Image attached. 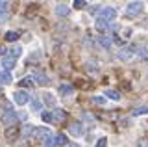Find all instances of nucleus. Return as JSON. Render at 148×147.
Listing matches in <instances>:
<instances>
[{
	"instance_id": "obj_1",
	"label": "nucleus",
	"mask_w": 148,
	"mask_h": 147,
	"mask_svg": "<svg viewBox=\"0 0 148 147\" xmlns=\"http://www.w3.org/2000/svg\"><path fill=\"white\" fill-rule=\"evenodd\" d=\"M115 17H117V11H115L113 8H102L98 11V17H96V19L104 21V22H111V21H115Z\"/></svg>"
},
{
	"instance_id": "obj_2",
	"label": "nucleus",
	"mask_w": 148,
	"mask_h": 147,
	"mask_svg": "<svg viewBox=\"0 0 148 147\" xmlns=\"http://www.w3.org/2000/svg\"><path fill=\"white\" fill-rule=\"evenodd\" d=\"M13 101H15V104H18V106H24V104L30 103V93L26 89H18L13 93Z\"/></svg>"
},
{
	"instance_id": "obj_3",
	"label": "nucleus",
	"mask_w": 148,
	"mask_h": 147,
	"mask_svg": "<svg viewBox=\"0 0 148 147\" xmlns=\"http://www.w3.org/2000/svg\"><path fill=\"white\" fill-rule=\"evenodd\" d=\"M17 119H18V116L15 114V110H6V112L2 114V123H4L8 128H9V127H15Z\"/></svg>"
},
{
	"instance_id": "obj_4",
	"label": "nucleus",
	"mask_w": 148,
	"mask_h": 147,
	"mask_svg": "<svg viewBox=\"0 0 148 147\" xmlns=\"http://www.w3.org/2000/svg\"><path fill=\"white\" fill-rule=\"evenodd\" d=\"M54 134L50 132V128H45V127H39V128H34V138L35 140H41L45 144L48 138H52Z\"/></svg>"
},
{
	"instance_id": "obj_5",
	"label": "nucleus",
	"mask_w": 148,
	"mask_h": 147,
	"mask_svg": "<svg viewBox=\"0 0 148 147\" xmlns=\"http://www.w3.org/2000/svg\"><path fill=\"white\" fill-rule=\"evenodd\" d=\"M30 76L34 78V84H37V86H48L50 84V78L45 75L43 71H34Z\"/></svg>"
},
{
	"instance_id": "obj_6",
	"label": "nucleus",
	"mask_w": 148,
	"mask_h": 147,
	"mask_svg": "<svg viewBox=\"0 0 148 147\" xmlns=\"http://www.w3.org/2000/svg\"><path fill=\"white\" fill-rule=\"evenodd\" d=\"M137 54V50H135V47H124V49H120L119 50V60H122V62H128V60H132L133 56Z\"/></svg>"
},
{
	"instance_id": "obj_7",
	"label": "nucleus",
	"mask_w": 148,
	"mask_h": 147,
	"mask_svg": "<svg viewBox=\"0 0 148 147\" xmlns=\"http://www.w3.org/2000/svg\"><path fill=\"white\" fill-rule=\"evenodd\" d=\"M143 8H145V4L143 2H130L128 6H126V13L130 17L132 15H139V13L143 11Z\"/></svg>"
},
{
	"instance_id": "obj_8",
	"label": "nucleus",
	"mask_w": 148,
	"mask_h": 147,
	"mask_svg": "<svg viewBox=\"0 0 148 147\" xmlns=\"http://www.w3.org/2000/svg\"><path fill=\"white\" fill-rule=\"evenodd\" d=\"M43 103H45V106H48V108H56V104H58V99H56L54 93L46 91V93L43 95Z\"/></svg>"
},
{
	"instance_id": "obj_9",
	"label": "nucleus",
	"mask_w": 148,
	"mask_h": 147,
	"mask_svg": "<svg viewBox=\"0 0 148 147\" xmlns=\"http://www.w3.org/2000/svg\"><path fill=\"white\" fill-rule=\"evenodd\" d=\"M56 15L58 17H69V13H71V6H67V4H58V6L54 8Z\"/></svg>"
},
{
	"instance_id": "obj_10",
	"label": "nucleus",
	"mask_w": 148,
	"mask_h": 147,
	"mask_svg": "<svg viewBox=\"0 0 148 147\" xmlns=\"http://www.w3.org/2000/svg\"><path fill=\"white\" fill-rule=\"evenodd\" d=\"M52 117H54V123H63L65 119H67V112L61 108H56L52 112Z\"/></svg>"
},
{
	"instance_id": "obj_11",
	"label": "nucleus",
	"mask_w": 148,
	"mask_h": 147,
	"mask_svg": "<svg viewBox=\"0 0 148 147\" xmlns=\"http://www.w3.org/2000/svg\"><path fill=\"white\" fill-rule=\"evenodd\" d=\"M2 65H4V71H8V73H9L13 67L17 65V60H15V58H11V56H6V58L2 60Z\"/></svg>"
},
{
	"instance_id": "obj_12",
	"label": "nucleus",
	"mask_w": 148,
	"mask_h": 147,
	"mask_svg": "<svg viewBox=\"0 0 148 147\" xmlns=\"http://www.w3.org/2000/svg\"><path fill=\"white\" fill-rule=\"evenodd\" d=\"M17 138H18V128L17 127H9L6 130V140L8 141H15Z\"/></svg>"
},
{
	"instance_id": "obj_13",
	"label": "nucleus",
	"mask_w": 148,
	"mask_h": 147,
	"mask_svg": "<svg viewBox=\"0 0 148 147\" xmlns=\"http://www.w3.org/2000/svg\"><path fill=\"white\" fill-rule=\"evenodd\" d=\"M104 97L106 99H111V101H120V93H119L117 89L108 88V89H104Z\"/></svg>"
},
{
	"instance_id": "obj_14",
	"label": "nucleus",
	"mask_w": 148,
	"mask_h": 147,
	"mask_svg": "<svg viewBox=\"0 0 148 147\" xmlns=\"http://www.w3.org/2000/svg\"><path fill=\"white\" fill-rule=\"evenodd\" d=\"M98 45H100L102 49L109 50V49H111V39H109V35H98Z\"/></svg>"
},
{
	"instance_id": "obj_15",
	"label": "nucleus",
	"mask_w": 148,
	"mask_h": 147,
	"mask_svg": "<svg viewBox=\"0 0 148 147\" xmlns=\"http://www.w3.org/2000/svg\"><path fill=\"white\" fill-rule=\"evenodd\" d=\"M18 37H21V35H18V32H17V30H8V32H6V35H4V39L9 41V43H15Z\"/></svg>"
},
{
	"instance_id": "obj_16",
	"label": "nucleus",
	"mask_w": 148,
	"mask_h": 147,
	"mask_svg": "<svg viewBox=\"0 0 148 147\" xmlns=\"http://www.w3.org/2000/svg\"><path fill=\"white\" fill-rule=\"evenodd\" d=\"M11 75H9L8 71H0V86H8V84H11Z\"/></svg>"
},
{
	"instance_id": "obj_17",
	"label": "nucleus",
	"mask_w": 148,
	"mask_h": 147,
	"mask_svg": "<svg viewBox=\"0 0 148 147\" xmlns=\"http://www.w3.org/2000/svg\"><path fill=\"white\" fill-rule=\"evenodd\" d=\"M95 28L100 32V34H106V32L109 30V22H104V21H98L96 19V22H95Z\"/></svg>"
},
{
	"instance_id": "obj_18",
	"label": "nucleus",
	"mask_w": 148,
	"mask_h": 147,
	"mask_svg": "<svg viewBox=\"0 0 148 147\" xmlns=\"http://www.w3.org/2000/svg\"><path fill=\"white\" fill-rule=\"evenodd\" d=\"M69 132L74 136H82L83 134V128H82V123H74V125L69 127Z\"/></svg>"
},
{
	"instance_id": "obj_19",
	"label": "nucleus",
	"mask_w": 148,
	"mask_h": 147,
	"mask_svg": "<svg viewBox=\"0 0 148 147\" xmlns=\"http://www.w3.org/2000/svg\"><path fill=\"white\" fill-rule=\"evenodd\" d=\"M59 95H63V97H67V95H72V91H74V88L72 86H69V84H61L59 86Z\"/></svg>"
},
{
	"instance_id": "obj_20",
	"label": "nucleus",
	"mask_w": 148,
	"mask_h": 147,
	"mask_svg": "<svg viewBox=\"0 0 148 147\" xmlns=\"http://www.w3.org/2000/svg\"><path fill=\"white\" fill-rule=\"evenodd\" d=\"M41 108H43V103L39 99H30V110L32 112H39Z\"/></svg>"
},
{
	"instance_id": "obj_21",
	"label": "nucleus",
	"mask_w": 148,
	"mask_h": 147,
	"mask_svg": "<svg viewBox=\"0 0 148 147\" xmlns=\"http://www.w3.org/2000/svg\"><path fill=\"white\" fill-rule=\"evenodd\" d=\"M21 54H22V47H21V45H15V47H11V49H9V56H11V58H18V56H21Z\"/></svg>"
},
{
	"instance_id": "obj_22",
	"label": "nucleus",
	"mask_w": 148,
	"mask_h": 147,
	"mask_svg": "<svg viewBox=\"0 0 148 147\" xmlns=\"http://www.w3.org/2000/svg\"><path fill=\"white\" fill-rule=\"evenodd\" d=\"M56 145H58V147H67L69 145L67 136H65V134H58V136H56Z\"/></svg>"
},
{
	"instance_id": "obj_23",
	"label": "nucleus",
	"mask_w": 148,
	"mask_h": 147,
	"mask_svg": "<svg viewBox=\"0 0 148 147\" xmlns=\"http://www.w3.org/2000/svg\"><path fill=\"white\" fill-rule=\"evenodd\" d=\"M18 86H21V88H32V86H34V78H32V76H24L22 80H18Z\"/></svg>"
},
{
	"instance_id": "obj_24",
	"label": "nucleus",
	"mask_w": 148,
	"mask_h": 147,
	"mask_svg": "<svg viewBox=\"0 0 148 147\" xmlns=\"http://www.w3.org/2000/svg\"><path fill=\"white\" fill-rule=\"evenodd\" d=\"M91 101H92L95 104H100V106H104V104L108 103V99H106L104 95H92V97H91Z\"/></svg>"
},
{
	"instance_id": "obj_25",
	"label": "nucleus",
	"mask_w": 148,
	"mask_h": 147,
	"mask_svg": "<svg viewBox=\"0 0 148 147\" xmlns=\"http://www.w3.org/2000/svg\"><path fill=\"white\" fill-rule=\"evenodd\" d=\"M41 119H43V123H54V117H52V112H50V110H45V112L41 114Z\"/></svg>"
},
{
	"instance_id": "obj_26",
	"label": "nucleus",
	"mask_w": 148,
	"mask_h": 147,
	"mask_svg": "<svg viewBox=\"0 0 148 147\" xmlns=\"http://www.w3.org/2000/svg\"><path fill=\"white\" fill-rule=\"evenodd\" d=\"M145 114H148V106H139L133 110V117H137V116H145Z\"/></svg>"
},
{
	"instance_id": "obj_27",
	"label": "nucleus",
	"mask_w": 148,
	"mask_h": 147,
	"mask_svg": "<svg viewBox=\"0 0 148 147\" xmlns=\"http://www.w3.org/2000/svg\"><path fill=\"white\" fill-rule=\"evenodd\" d=\"M22 136H24V138H30V136H34V127H32V125H24Z\"/></svg>"
},
{
	"instance_id": "obj_28",
	"label": "nucleus",
	"mask_w": 148,
	"mask_h": 147,
	"mask_svg": "<svg viewBox=\"0 0 148 147\" xmlns=\"http://www.w3.org/2000/svg\"><path fill=\"white\" fill-rule=\"evenodd\" d=\"M76 10H83V8L87 6V2H83V0H74V4H72Z\"/></svg>"
},
{
	"instance_id": "obj_29",
	"label": "nucleus",
	"mask_w": 148,
	"mask_h": 147,
	"mask_svg": "<svg viewBox=\"0 0 148 147\" xmlns=\"http://www.w3.org/2000/svg\"><path fill=\"white\" fill-rule=\"evenodd\" d=\"M45 147H56V136H52V138H48V140L43 144Z\"/></svg>"
},
{
	"instance_id": "obj_30",
	"label": "nucleus",
	"mask_w": 148,
	"mask_h": 147,
	"mask_svg": "<svg viewBox=\"0 0 148 147\" xmlns=\"http://www.w3.org/2000/svg\"><path fill=\"white\" fill-rule=\"evenodd\" d=\"M96 147H108V138H98V141H96Z\"/></svg>"
},
{
	"instance_id": "obj_31",
	"label": "nucleus",
	"mask_w": 148,
	"mask_h": 147,
	"mask_svg": "<svg viewBox=\"0 0 148 147\" xmlns=\"http://www.w3.org/2000/svg\"><path fill=\"white\" fill-rule=\"evenodd\" d=\"M89 69H91L92 73L98 71V67H96V62H87V71H89Z\"/></svg>"
},
{
	"instance_id": "obj_32",
	"label": "nucleus",
	"mask_w": 148,
	"mask_h": 147,
	"mask_svg": "<svg viewBox=\"0 0 148 147\" xmlns=\"http://www.w3.org/2000/svg\"><path fill=\"white\" fill-rule=\"evenodd\" d=\"M9 8V2H0V13H6Z\"/></svg>"
},
{
	"instance_id": "obj_33",
	"label": "nucleus",
	"mask_w": 148,
	"mask_h": 147,
	"mask_svg": "<svg viewBox=\"0 0 148 147\" xmlns=\"http://www.w3.org/2000/svg\"><path fill=\"white\" fill-rule=\"evenodd\" d=\"M0 56H4V58L8 56V49H6V47H2V45H0Z\"/></svg>"
},
{
	"instance_id": "obj_34",
	"label": "nucleus",
	"mask_w": 148,
	"mask_h": 147,
	"mask_svg": "<svg viewBox=\"0 0 148 147\" xmlns=\"http://www.w3.org/2000/svg\"><path fill=\"white\" fill-rule=\"evenodd\" d=\"M67 147H80V145H78V144H69Z\"/></svg>"
},
{
	"instance_id": "obj_35",
	"label": "nucleus",
	"mask_w": 148,
	"mask_h": 147,
	"mask_svg": "<svg viewBox=\"0 0 148 147\" xmlns=\"http://www.w3.org/2000/svg\"><path fill=\"white\" fill-rule=\"evenodd\" d=\"M0 95H2V89H0Z\"/></svg>"
}]
</instances>
